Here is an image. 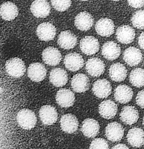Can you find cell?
Returning <instances> with one entry per match:
<instances>
[{"instance_id": "35", "label": "cell", "mask_w": 144, "mask_h": 149, "mask_svg": "<svg viewBox=\"0 0 144 149\" xmlns=\"http://www.w3.org/2000/svg\"><path fill=\"white\" fill-rule=\"evenodd\" d=\"M128 4L135 8H140L144 6V0H127Z\"/></svg>"}, {"instance_id": "16", "label": "cell", "mask_w": 144, "mask_h": 149, "mask_svg": "<svg viewBox=\"0 0 144 149\" xmlns=\"http://www.w3.org/2000/svg\"><path fill=\"white\" fill-rule=\"evenodd\" d=\"M74 23L76 27L80 31H87L93 26L94 19L90 13L83 11L77 15Z\"/></svg>"}, {"instance_id": "22", "label": "cell", "mask_w": 144, "mask_h": 149, "mask_svg": "<svg viewBox=\"0 0 144 149\" xmlns=\"http://www.w3.org/2000/svg\"><path fill=\"white\" fill-rule=\"evenodd\" d=\"M77 39L76 36L69 31L62 32L57 39V43L59 47L64 49L74 48L77 45Z\"/></svg>"}, {"instance_id": "14", "label": "cell", "mask_w": 144, "mask_h": 149, "mask_svg": "<svg viewBox=\"0 0 144 149\" xmlns=\"http://www.w3.org/2000/svg\"><path fill=\"white\" fill-rule=\"evenodd\" d=\"M95 29L99 35L103 37H109L114 33L115 26L111 19L102 18L97 22Z\"/></svg>"}, {"instance_id": "25", "label": "cell", "mask_w": 144, "mask_h": 149, "mask_svg": "<svg viewBox=\"0 0 144 149\" xmlns=\"http://www.w3.org/2000/svg\"><path fill=\"white\" fill-rule=\"evenodd\" d=\"M51 83L56 87H62L65 86L68 80V76L66 71L61 68L53 69L49 76Z\"/></svg>"}, {"instance_id": "31", "label": "cell", "mask_w": 144, "mask_h": 149, "mask_svg": "<svg viewBox=\"0 0 144 149\" xmlns=\"http://www.w3.org/2000/svg\"><path fill=\"white\" fill-rule=\"evenodd\" d=\"M131 21L135 27L139 29H144V10L136 11L133 14Z\"/></svg>"}, {"instance_id": "27", "label": "cell", "mask_w": 144, "mask_h": 149, "mask_svg": "<svg viewBox=\"0 0 144 149\" xmlns=\"http://www.w3.org/2000/svg\"><path fill=\"white\" fill-rule=\"evenodd\" d=\"M99 128L100 126L97 121L92 118H88L83 122L81 131L86 137L93 138L98 134Z\"/></svg>"}, {"instance_id": "5", "label": "cell", "mask_w": 144, "mask_h": 149, "mask_svg": "<svg viewBox=\"0 0 144 149\" xmlns=\"http://www.w3.org/2000/svg\"><path fill=\"white\" fill-rule=\"evenodd\" d=\"M34 16L37 18H46L50 13V6L46 0H35L30 8Z\"/></svg>"}, {"instance_id": "8", "label": "cell", "mask_w": 144, "mask_h": 149, "mask_svg": "<svg viewBox=\"0 0 144 149\" xmlns=\"http://www.w3.org/2000/svg\"><path fill=\"white\" fill-rule=\"evenodd\" d=\"M47 70L44 65L40 63L31 64L28 68V76L32 81L40 82L46 78Z\"/></svg>"}, {"instance_id": "10", "label": "cell", "mask_w": 144, "mask_h": 149, "mask_svg": "<svg viewBox=\"0 0 144 149\" xmlns=\"http://www.w3.org/2000/svg\"><path fill=\"white\" fill-rule=\"evenodd\" d=\"M84 61L82 56L76 52L67 54L64 58L65 67L71 71H77L84 65Z\"/></svg>"}, {"instance_id": "38", "label": "cell", "mask_w": 144, "mask_h": 149, "mask_svg": "<svg viewBox=\"0 0 144 149\" xmlns=\"http://www.w3.org/2000/svg\"><path fill=\"white\" fill-rule=\"evenodd\" d=\"M111 1H120V0H111Z\"/></svg>"}, {"instance_id": "24", "label": "cell", "mask_w": 144, "mask_h": 149, "mask_svg": "<svg viewBox=\"0 0 144 149\" xmlns=\"http://www.w3.org/2000/svg\"><path fill=\"white\" fill-rule=\"evenodd\" d=\"M121 121L127 125L135 124L139 118V112L133 106H126L124 107L120 115Z\"/></svg>"}, {"instance_id": "15", "label": "cell", "mask_w": 144, "mask_h": 149, "mask_svg": "<svg viewBox=\"0 0 144 149\" xmlns=\"http://www.w3.org/2000/svg\"><path fill=\"white\" fill-rule=\"evenodd\" d=\"M89 79L84 74H77L71 79V87L76 92H85L89 88Z\"/></svg>"}, {"instance_id": "33", "label": "cell", "mask_w": 144, "mask_h": 149, "mask_svg": "<svg viewBox=\"0 0 144 149\" xmlns=\"http://www.w3.org/2000/svg\"><path fill=\"white\" fill-rule=\"evenodd\" d=\"M109 145L107 141L101 138L93 140L90 145V148H108Z\"/></svg>"}, {"instance_id": "36", "label": "cell", "mask_w": 144, "mask_h": 149, "mask_svg": "<svg viewBox=\"0 0 144 149\" xmlns=\"http://www.w3.org/2000/svg\"><path fill=\"white\" fill-rule=\"evenodd\" d=\"M138 44L142 49H144V32L140 35L138 38Z\"/></svg>"}, {"instance_id": "4", "label": "cell", "mask_w": 144, "mask_h": 149, "mask_svg": "<svg viewBox=\"0 0 144 149\" xmlns=\"http://www.w3.org/2000/svg\"><path fill=\"white\" fill-rule=\"evenodd\" d=\"M37 35L42 41H50L53 40L56 33L55 26L50 23L44 22L38 25L37 28Z\"/></svg>"}, {"instance_id": "30", "label": "cell", "mask_w": 144, "mask_h": 149, "mask_svg": "<svg viewBox=\"0 0 144 149\" xmlns=\"http://www.w3.org/2000/svg\"><path fill=\"white\" fill-rule=\"evenodd\" d=\"M129 80L135 87H142L144 86V70L140 68L133 70L130 74Z\"/></svg>"}, {"instance_id": "37", "label": "cell", "mask_w": 144, "mask_h": 149, "mask_svg": "<svg viewBox=\"0 0 144 149\" xmlns=\"http://www.w3.org/2000/svg\"><path fill=\"white\" fill-rule=\"evenodd\" d=\"M112 148H126V149H128V147L124 144H119L117 145L114 146L113 147H112Z\"/></svg>"}, {"instance_id": "29", "label": "cell", "mask_w": 144, "mask_h": 149, "mask_svg": "<svg viewBox=\"0 0 144 149\" xmlns=\"http://www.w3.org/2000/svg\"><path fill=\"white\" fill-rule=\"evenodd\" d=\"M0 13L3 19L6 21H11L18 16L19 11L15 4L8 1L1 4Z\"/></svg>"}, {"instance_id": "11", "label": "cell", "mask_w": 144, "mask_h": 149, "mask_svg": "<svg viewBox=\"0 0 144 149\" xmlns=\"http://www.w3.org/2000/svg\"><path fill=\"white\" fill-rule=\"evenodd\" d=\"M124 130L122 125L117 123H109L105 128V136L111 141L117 142L120 141L124 136Z\"/></svg>"}, {"instance_id": "28", "label": "cell", "mask_w": 144, "mask_h": 149, "mask_svg": "<svg viewBox=\"0 0 144 149\" xmlns=\"http://www.w3.org/2000/svg\"><path fill=\"white\" fill-rule=\"evenodd\" d=\"M127 74L126 67L121 63H115L111 65L109 69V75L111 79L116 82L124 81Z\"/></svg>"}, {"instance_id": "3", "label": "cell", "mask_w": 144, "mask_h": 149, "mask_svg": "<svg viewBox=\"0 0 144 149\" xmlns=\"http://www.w3.org/2000/svg\"><path fill=\"white\" fill-rule=\"evenodd\" d=\"M81 51L85 55H92L96 54L99 50L98 40L92 36L83 38L80 43Z\"/></svg>"}, {"instance_id": "12", "label": "cell", "mask_w": 144, "mask_h": 149, "mask_svg": "<svg viewBox=\"0 0 144 149\" xmlns=\"http://www.w3.org/2000/svg\"><path fill=\"white\" fill-rule=\"evenodd\" d=\"M105 64L98 58H92L86 62L85 70L92 77H99L104 72Z\"/></svg>"}, {"instance_id": "18", "label": "cell", "mask_w": 144, "mask_h": 149, "mask_svg": "<svg viewBox=\"0 0 144 149\" xmlns=\"http://www.w3.org/2000/svg\"><path fill=\"white\" fill-rule=\"evenodd\" d=\"M116 37L121 43H131L135 38V30L128 25L121 26L117 30Z\"/></svg>"}, {"instance_id": "19", "label": "cell", "mask_w": 144, "mask_h": 149, "mask_svg": "<svg viewBox=\"0 0 144 149\" xmlns=\"http://www.w3.org/2000/svg\"><path fill=\"white\" fill-rule=\"evenodd\" d=\"M61 127L62 130L68 134L75 132L79 125V123L76 116L71 113L63 115L61 119Z\"/></svg>"}, {"instance_id": "39", "label": "cell", "mask_w": 144, "mask_h": 149, "mask_svg": "<svg viewBox=\"0 0 144 149\" xmlns=\"http://www.w3.org/2000/svg\"><path fill=\"white\" fill-rule=\"evenodd\" d=\"M143 127H144V117L143 118Z\"/></svg>"}, {"instance_id": "13", "label": "cell", "mask_w": 144, "mask_h": 149, "mask_svg": "<svg viewBox=\"0 0 144 149\" xmlns=\"http://www.w3.org/2000/svg\"><path fill=\"white\" fill-rule=\"evenodd\" d=\"M75 95L69 89L62 88L56 93L57 103L62 108H69L73 106L75 102Z\"/></svg>"}, {"instance_id": "32", "label": "cell", "mask_w": 144, "mask_h": 149, "mask_svg": "<svg viewBox=\"0 0 144 149\" xmlns=\"http://www.w3.org/2000/svg\"><path fill=\"white\" fill-rule=\"evenodd\" d=\"M51 3L56 10L63 12L70 7L71 0H51Z\"/></svg>"}, {"instance_id": "1", "label": "cell", "mask_w": 144, "mask_h": 149, "mask_svg": "<svg viewBox=\"0 0 144 149\" xmlns=\"http://www.w3.org/2000/svg\"><path fill=\"white\" fill-rule=\"evenodd\" d=\"M5 68L8 75L14 78L22 77L26 71L24 62L19 58H13L7 61Z\"/></svg>"}, {"instance_id": "23", "label": "cell", "mask_w": 144, "mask_h": 149, "mask_svg": "<svg viewBox=\"0 0 144 149\" xmlns=\"http://www.w3.org/2000/svg\"><path fill=\"white\" fill-rule=\"evenodd\" d=\"M123 59L128 65L136 66L142 61V54L139 49L131 47L124 51Z\"/></svg>"}, {"instance_id": "17", "label": "cell", "mask_w": 144, "mask_h": 149, "mask_svg": "<svg viewBox=\"0 0 144 149\" xmlns=\"http://www.w3.org/2000/svg\"><path fill=\"white\" fill-rule=\"evenodd\" d=\"M121 54V48L117 43L113 41L105 42L102 48V54L109 61L117 59Z\"/></svg>"}, {"instance_id": "34", "label": "cell", "mask_w": 144, "mask_h": 149, "mask_svg": "<svg viewBox=\"0 0 144 149\" xmlns=\"http://www.w3.org/2000/svg\"><path fill=\"white\" fill-rule=\"evenodd\" d=\"M136 102L139 107L144 109V90L138 92L136 97Z\"/></svg>"}, {"instance_id": "9", "label": "cell", "mask_w": 144, "mask_h": 149, "mask_svg": "<svg viewBox=\"0 0 144 149\" xmlns=\"http://www.w3.org/2000/svg\"><path fill=\"white\" fill-rule=\"evenodd\" d=\"M39 116L42 124L46 125H51L57 120V112L52 106L44 105L40 109Z\"/></svg>"}, {"instance_id": "21", "label": "cell", "mask_w": 144, "mask_h": 149, "mask_svg": "<svg viewBox=\"0 0 144 149\" xmlns=\"http://www.w3.org/2000/svg\"><path fill=\"white\" fill-rule=\"evenodd\" d=\"M133 95L132 89L126 84L119 85L114 91V98L120 103L125 104L130 102Z\"/></svg>"}, {"instance_id": "7", "label": "cell", "mask_w": 144, "mask_h": 149, "mask_svg": "<svg viewBox=\"0 0 144 149\" xmlns=\"http://www.w3.org/2000/svg\"><path fill=\"white\" fill-rule=\"evenodd\" d=\"M42 58L43 61L46 64L51 66H56L61 63L62 55L57 48L50 47L43 51Z\"/></svg>"}, {"instance_id": "6", "label": "cell", "mask_w": 144, "mask_h": 149, "mask_svg": "<svg viewBox=\"0 0 144 149\" xmlns=\"http://www.w3.org/2000/svg\"><path fill=\"white\" fill-rule=\"evenodd\" d=\"M92 91L96 96L104 99L111 95L112 87L111 83L107 80L99 79L93 83Z\"/></svg>"}, {"instance_id": "26", "label": "cell", "mask_w": 144, "mask_h": 149, "mask_svg": "<svg viewBox=\"0 0 144 149\" xmlns=\"http://www.w3.org/2000/svg\"><path fill=\"white\" fill-rule=\"evenodd\" d=\"M127 140L131 146L140 147L144 144V131L141 128L134 127L128 131Z\"/></svg>"}, {"instance_id": "2", "label": "cell", "mask_w": 144, "mask_h": 149, "mask_svg": "<svg viewBox=\"0 0 144 149\" xmlns=\"http://www.w3.org/2000/svg\"><path fill=\"white\" fill-rule=\"evenodd\" d=\"M17 122L19 125L24 130H31L37 124V116L30 109H23L17 115Z\"/></svg>"}, {"instance_id": "40", "label": "cell", "mask_w": 144, "mask_h": 149, "mask_svg": "<svg viewBox=\"0 0 144 149\" xmlns=\"http://www.w3.org/2000/svg\"><path fill=\"white\" fill-rule=\"evenodd\" d=\"M81 1H89V0H81Z\"/></svg>"}, {"instance_id": "20", "label": "cell", "mask_w": 144, "mask_h": 149, "mask_svg": "<svg viewBox=\"0 0 144 149\" xmlns=\"http://www.w3.org/2000/svg\"><path fill=\"white\" fill-rule=\"evenodd\" d=\"M118 111L117 105L111 100L103 101L99 106V112L102 117L110 120L116 115Z\"/></svg>"}]
</instances>
